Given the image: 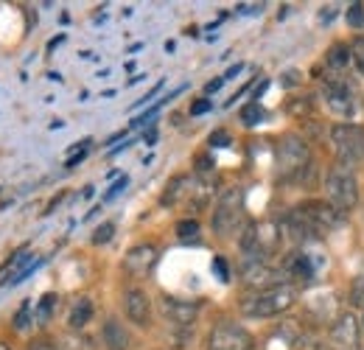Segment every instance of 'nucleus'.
<instances>
[{"instance_id": "f257e3e1", "label": "nucleus", "mask_w": 364, "mask_h": 350, "mask_svg": "<svg viewBox=\"0 0 364 350\" xmlns=\"http://www.w3.org/2000/svg\"><path fill=\"white\" fill-rule=\"evenodd\" d=\"M331 143H333V154L339 160L342 169H353L364 163V127L356 124H336L331 129Z\"/></svg>"}, {"instance_id": "f03ea898", "label": "nucleus", "mask_w": 364, "mask_h": 350, "mask_svg": "<svg viewBox=\"0 0 364 350\" xmlns=\"http://www.w3.org/2000/svg\"><path fill=\"white\" fill-rule=\"evenodd\" d=\"M294 306V289L291 286H269L261 289L255 297L244 300V314L247 317H277Z\"/></svg>"}, {"instance_id": "7ed1b4c3", "label": "nucleus", "mask_w": 364, "mask_h": 350, "mask_svg": "<svg viewBox=\"0 0 364 350\" xmlns=\"http://www.w3.org/2000/svg\"><path fill=\"white\" fill-rule=\"evenodd\" d=\"M325 191H328V202L333 211L345 213V211H353L359 205V182L356 176L350 174L348 169H333L328 179H325Z\"/></svg>"}, {"instance_id": "20e7f679", "label": "nucleus", "mask_w": 364, "mask_h": 350, "mask_svg": "<svg viewBox=\"0 0 364 350\" xmlns=\"http://www.w3.org/2000/svg\"><path fill=\"white\" fill-rule=\"evenodd\" d=\"M244 221V193L241 188H230L222 193L219 205H216V213H213V230L222 235V238H230L232 233H238Z\"/></svg>"}, {"instance_id": "39448f33", "label": "nucleus", "mask_w": 364, "mask_h": 350, "mask_svg": "<svg viewBox=\"0 0 364 350\" xmlns=\"http://www.w3.org/2000/svg\"><path fill=\"white\" fill-rule=\"evenodd\" d=\"M309 166V146L297 134H286L277 143V174L294 176Z\"/></svg>"}, {"instance_id": "423d86ee", "label": "nucleus", "mask_w": 364, "mask_h": 350, "mask_svg": "<svg viewBox=\"0 0 364 350\" xmlns=\"http://www.w3.org/2000/svg\"><path fill=\"white\" fill-rule=\"evenodd\" d=\"M252 348V336L247 328L235 325V322H219L210 336H208V350H250Z\"/></svg>"}, {"instance_id": "0eeeda50", "label": "nucleus", "mask_w": 364, "mask_h": 350, "mask_svg": "<svg viewBox=\"0 0 364 350\" xmlns=\"http://www.w3.org/2000/svg\"><path fill=\"white\" fill-rule=\"evenodd\" d=\"M300 211V216L309 221V227L314 230V235H325V233H331L342 216H339V211H333L331 205H325V202H309V205H303V208H297Z\"/></svg>"}, {"instance_id": "6e6552de", "label": "nucleus", "mask_w": 364, "mask_h": 350, "mask_svg": "<svg viewBox=\"0 0 364 350\" xmlns=\"http://www.w3.org/2000/svg\"><path fill=\"white\" fill-rule=\"evenodd\" d=\"M322 95H325V104L333 115H339V118L353 115V92L342 79H328L325 88H322Z\"/></svg>"}, {"instance_id": "1a4fd4ad", "label": "nucleus", "mask_w": 364, "mask_h": 350, "mask_svg": "<svg viewBox=\"0 0 364 350\" xmlns=\"http://www.w3.org/2000/svg\"><path fill=\"white\" fill-rule=\"evenodd\" d=\"M359 336H362V331H359V322H356L353 314H342V317L333 322L331 334H328L331 348L333 350H356Z\"/></svg>"}, {"instance_id": "9d476101", "label": "nucleus", "mask_w": 364, "mask_h": 350, "mask_svg": "<svg viewBox=\"0 0 364 350\" xmlns=\"http://www.w3.org/2000/svg\"><path fill=\"white\" fill-rule=\"evenodd\" d=\"M124 308H127V317L140 328H146L151 322V303L143 289H129L124 297Z\"/></svg>"}, {"instance_id": "9b49d317", "label": "nucleus", "mask_w": 364, "mask_h": 350, "mask_svg": "<svg viewBox=\"0 0 364 350\" xmlns=\"http://www.w3.org/2000/svg\"><path fill=\"white\" fill-rule=\"evenodd\" d=\"M157 261V250L151 247V244H137L132 247L129 253H127V258H124V269L129 272V275H146L151 266Z\"/></svg>"}, {"instance_id": "f8f14e48", "label": "nucleus", "mask_w": 364, "mask_h": 350, "mask_svg": "<svg viewBox=\"0 0 364 350\" xmlns=\"http://www.w3.org/2000/svg\"><path fill=\"white\" fill-rule=\"evenodd\" d=\"M163 314L171 319V322H177V325H191L193 319H196V306L193 303H182V300H174V297H163Z\"/></svg>"}, {"instance_id": "ddd939ff", "label": "nucleus", "mask_w": 364, "mask_h": 350, "mask_svg": "<svg viewBox=\"0 0 364 350\" xmlns=\"http://www.w3.org/2000/svg\"><path fill=\"white\" fill-rule=\"evenodd\" d=\"M241 275H244V283H250V286H261V283L277 280V272L269 269L264 261H258V258H247V263L241 266Z\"/></svg>"}, {"instance_id": "4468645a", "label": "nucleus", "mask_w": 364, "mask_h": 350, "mask_svg": "<svg viewBox=\"0 0 364 350\" xmlns=\"http://www.w3.org/2000/svg\"><path fill=\"white\" fill-rule=\"evenodd\" d=\"M101 336H104V348L107 350H129V334H127V328L118 319H112V317L104 322Z\"/></svg>"}, {"instance_id": "2eb2a0df", "label": "nucleus", "mask_w": 364, "mask_h": 350, "mask_svg": "<svg viewBox=\"0 0 364 350\" xmlns=\"http://www.w3.org/2000/svg\"><path fill=\"white\" fill-rule=\"evenodd\" d=\"M92 319V303L90 297H79L76 303H73V308H70V317H68V322H70V328H85L87 322Z\"/></svg>"}, {"instance_id": "dca6fc26", "label": "nucleus", "mask_w": 364, "mask_h": 350, "mask_svg": "<svg viewBox=\"0 0 364 350\" xmlns=\"http://www.w3.org/2000/svg\"><path fill=\"white\" fill-rule=\"evenodd\" d=\"M26 266H31V253H26V250H23V253H17L11 261L0 269V283H6V275H9V283H11V280L26 269Z\"/></svg>"}, {"instance_id": "f3484780", "label": "nucleus", "mask_w": 364, "mask_h": 350, "mask_svg": "<svg viewBox=\"0 0 364 350\" xmlns=\"http://www.w3.org/2000/svg\"><path fill=\"white\" fill-rule=\"evenodd\" d=\"M191 179L188 176H174L171 179V185H168V191H166V196H163V205H174L180 196H185V193H191Z\"/></svg>"}, {"instance_id": "a211bd4d", "label": "nucleus", "mask_w": 364, "mask_h": 350, "mask_svg": "<svg viewBox=\"0 0 364 350\" xmlns=\"http://www.w3.org/2000/svg\"><path fill=\"white\" fill-rule=\"evenodd\" d=\"M56 303H59V297H56V295H46V297L37 303V322H40V325H46L48 319L53 317Z\"/></svg>"}, {"instance_id": "6ab92c4d", "label": "nucleus", "mask_w": 364, "mask_h": 350, "mask_svg": "<svg viewBox=\"0 0 364 350\" xmlns=\"http://www.w3.org/2000/svg\"><path fill=\"white\" fill-rule=\"evenodd\" d=\"M348 59H350V48H345V45H333L331 53H328V68L342 70V68L348 65Z\"/></svg>"}, {"instance_id": "aec40b11", "label": "nucleus", "mask_w": 364, "mask_h": 350, "mask_svg": "<svg viewBox=\"0 0 364 350\" xmlns=\"http://www.w3.org/2000/svg\"><path fill=\"white\" fill-rule=\"evenodd\" d=\"M241 121H244V127H255V124H261V121H264V110H261V104H258V101L247 104V107L241 110Z\"/></svg>"}, {"instance_id": "412c9836", "label": "nucleus", "mask_w": 364, "mask_h": 350, "mask_svg": "<svg viewBox=\"0 0 364 350\" xmlns=\"http://www.w3.org/2000/svg\"><path fill=\"white\" fill-rule=\"evenodd\" d=\"M350 306L364 308V266L359 269V275H356V280L350 286Z\"/></svg>"}, {"instance_id": "4be33fe9", "label": "nucleus", "mask_w": 364, "mask_h": 350, "mask_svg": "<svg viewBox=\"0 0 364 350\" xmlns=\"http://www.w3.org/2000/svg\"><path fill=\"white\" fill-rule=\"evenodd\" d=\"M348 23H350L353 28L364 31V6L362 3H353V6L348 9Z\"/></svg>"}, {"instance_id": "5701e85b", "label": "nucleus", "mask_w": 364, "mask_h": 350, "mask_svg": "<svg viewBox=\"0 0 364 350\" xmlns=\"http://www.w3.org/2000/svg\"><path fill=\"white\" fill-rule=\"evenodd\" d=\"M28 317H31V303H23L20 311L14 314V331H26V328H28V322H31Z\"/></svg>"}, {"instance_id": "b1692460", "label": "nucleus", "mask_w": 364, "mask_h": 350, "mask_svg": "<svg viewBox=\"0 0 364 350\" xmlns=\"http://www.w3.org/2000/svg\"><path fill=\"white\" fill-rule=\"evenodd\" d=\"M112 233H115V224H112V221L101 224V227L92 233V244H107V241L112 238Z\"/></svg>"}, {"instance_id": "393cba45", "label": "nucleus", "mask_w": 364, "mask_h": 350, "mask_svg": "<svg viewBox=\"0 0 364 350\" xmlns=\"http://www.w3.org/2000/svg\"><path fill=\"white\" fill-rule=\"evenodd\" d=\"M350 51H353V62H356V68L362 70V76H364V37H356L353 45H350Z\"/></svg>"}, {"instance_id": "a878e982", "label": "nucleus", "mask_w": 364, "mask_h": 350, "mask_svg": "<svg viewBox=\"0 0 364 350\" xmlns=\"http://www.w3.org/2000/svg\"><path fill=\"white\" fill-rule=\"evenodd\" d=\"M177 233H180V238H191V235H196L199 233V224L191 219V221H180L177 224Z\"/></svg>"}, {"instance_id": "bb28decb", "label": "nucleus", "mask_w": 364, "mask_h": 350, "mask_svg": "<svg viewBox=\"0 0 364 350\" xmlns=\"http://www.w3.org/2000/svg\"><path fill=\"white\" fill-rule=\"evenodd\" d=\"M127 185H129V176H121V179H118V182H115V185H112V188H109V191L104 193V202H109V199H115V196H118V193H121V191H124Z\"/></svg>"}, {"instance_id": "cd10ccee", "label": "nucleus", "mask_w": 364, "mask_h": 350, "mask_svg": "<svg viewBox=\"0 0 364 350\" xmlns=\"http://www.w3.org/2000/svg\"><path fill=\"white\" fill-rule=\"evenodd\" d=\"M213 272H219V280H230V272H228L225 258H216V261H213Z\"/></svg>"}, {"instance_id": "c85d7f7f", "label": "nucleus", "mask_w": 364, "mask_h": 350, "mask_svg": "<svg viewBox=\"0 0 364 350\" xmlns=\"http://www.w3.org/2000/svg\"><path fill=\"white\" fill-rule=\"evenodd\" d=\"M228 143H230L228 132H213L210 134V146H228Z\"/></svg>"}, {"instance_id": "c756f323", "label": "nucleus", "mask_w": 364, "mask_h": 350, "mask_svg": "<svg viewBox=\"0 0 364 350\" xmlns=\"http://www.w3.org/2000/svg\"><path fill=\"white\" fill-rule=\"evenodd\" d=\"M208 110H210V101H208V98H202V101H196V104L191 107V115H205Z\"/></svg>"}, {"instance_id": "7c9ffc66", "label": "nucleus", "mask_w": 364, "mask_h": 350, "mask_svg": "<svg viewBox=\"0 0 364 350\" xmlns=\"http://www.w3.org/2000/svg\"><path fill=\"white\" fill-rule=\"evenodd\" d=\"M163 85H166V82H157V85H154V88L149 90V92H146V95H143V98H140V101H137L135 107H140V104H146V101H151V98H154V95H157V92H160V90H163Z\"/></svg>"}, {"instance_id": "2f4dec72", "label": "nucleus", "mask_w": 364, "mask_h": 350, "mask_svg": "<svg viewBox=\"0 0 364 350\" xmlns=\"http://www.w3.org/2000/svg\"><path fill=\"white\" fill-rule=\"evenodd\" d=\"M85 154H87V149H82V152H79V154H73V157H70V160H68V163H65V166H68V169H73V166H79V163H82V160H85Z\"/></svg>"}, {"instance_id": "473e14b6", "label": "nucleus", "mask_w": 364, "mask_h": 350, "mask_svg": "<svg viewBox=\"0 0 364 350\" xmlns=\"http://www.w3.org/2000/svg\"><path fill=\"white\" fill-rule=\"evenodd\" d=\"M28 350H59L56 345H50V342H31Z\"/></svg>"}, {"instance_id": "72a5a7b5", "label": "nucleus", "mask_w": 364, "mask_h": 350, "mask_svg": "<svg viewBox=\"0 0 364 350\" xmlns=\"http://www.w3.org/2000/svg\"><path fill=\"white\" fill-rule=\"evenodd\" d=\"M222 82H225V76H222V79H213V82H208V88H205V92H216V90L222 88Z\"/></svg>"}, {"instance_id": "f704fd0d", "label": "nucleus", "mask_w": 364, "mask_h": 350, "mask_svg": "<svg viewBox=\"0 0 364 350\" xmlns=\"http://www.w3.org/2000/svg\"><path fill=\"white\" fill-rule=\"evenodd\" d=\"M264 6H238V11H244V14H258Z\"/></svg>"}, {"instance_id": "c9c22d12", "label": "nucleus", "mask_w": 364, "mask_h": 350, "mask_svg": "<svg viewBox=\"0 0 364 350\" xmlns=\"http://www.w3.org/2000/svg\"><path fill=\"white\" fill-rule=\"evenodd\" d=\"M241 70H244V65H232L228 73H225V79H232V76H235V73H241Z\"/></svg>"}]
</instances>
